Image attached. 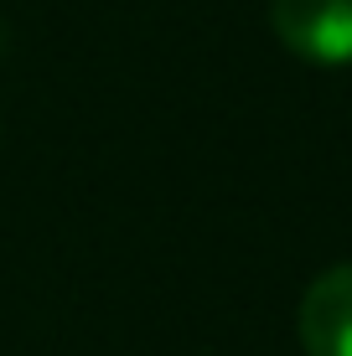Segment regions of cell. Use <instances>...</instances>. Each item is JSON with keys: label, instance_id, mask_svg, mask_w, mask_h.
Segmentation results:
<instances>
[{"label": "cell", "instance_id": "obj_2", "mask_svg": "<svg viewBox=\"0 0 352 356\" xmlns=\"http://www.w3.org/2000/svg\"><path fill=\"white\" fill-rule=\"evenodd\" d=\"M296 330L306 356H352V264L311 279V289L300 294Z\"/></svg>", "mask_w": 352, "mask_h": 356}, {"label": "cell", "instance_id": "obj_1", "mask_svg": "<svg viewBox=\"0 0 352 356\" xmlns=\"http://www.w3.org/2000/svg\"><path fill=\"white\" fill-rule=\"evenodd\" d=\"M270 26L285 52L306 63H352V0H270Z\"/></svg>", "mask_w": 352, "mask_h": 356}]
</instances>
